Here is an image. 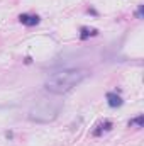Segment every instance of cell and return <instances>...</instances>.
<instances>
[{
  "label": "cell",
  "instance_id": "4",
  "mask_svg": "<svg viewBox=\"0 0 144 146\" xmlns=\"http://www.w3.org/2000/svg\"><path fill=\"white\" fill-rule=\"evenodd\" d=\"M107 102H108L110 107H119V106H122L120 95H117V94H114V92H108L107 94Z\"/></svg>",
  "mask_w": 144,
  "mask_h": 146
},
{
  "label": "cell",
  "instance_id": "8",
  "mask_svg": "<svg viewBox=\"0 0 144 146\" xmlns=\"http://www.w3.org/2000/svg\"><path fill=\"white\" fill-rule=\"evenodd\" d=\"M137 17H139V19L143 17V5H141V7H139V10H137Z\"/></svg>",
  "mask_w": 144,
  "mask_h": 146
},
{
  "label": "cell",
  "instance_id": "1",
  "mask_svg": "<svg viewBox=\"0 0 144 146\" xmlns=\"http://www.w3.org/2000/svg\"><path fill=\"white\" fill-rule=\"evenodd\" d=\"M87 75H88L87 70H80V68L61 70V72H58V73H53V75L46 80L44 87H46L48 92L56 94V95L66 94V92L71 90L73 87L80 85V83L87 78Z\"/></svg>",
  "mask_w": 144,
  "mask_h": 146
},
{
  "label": "cell",
  "instance_id": "2",
  "mask_svg": "<svg viewBox=\"0 0 144 146\" xmlns=\"http://www.w3.org/2000/svg\"><path fill=\"white\" fill-rule=\"evenodd\" d=\"M61 110V104L59 102H54V100H49V99H42L39 100L37 104H34L31 110H29V121L37 122V124H48V122H53L58 114Z\"/></svg>",
  "mask_w": 144,
  "mask_h": 146
},
{
  "label": "cell",
  "instance_id": "6",
  "mask_svg": "<svg viewBox=\"0 0 144 146\" xmlns=\"http://www.w3.org/2000/svg\"><path fill=\"white\" fill-rule=\"evenodd\" d=\"M97 29H88V27H81V39H87L88 36H95Z\"/></svg>",
  "mask_w": 144,
  "mask_h": 146
},
{
  "label": "cell",
  "instance_id": "7",
  "mask_svg": "<svg viewBox=\"0 0 144 146\" xmlns=\"http://www.w3.org/2000/svg\"><path fill=\"white\" fill-rule=\"evenodd\" d=\"M143 122H144V117L143 115H137L136 119H132L129 122V126H136V127H143Z\"/></svg>",
  "mask_w": 144,
  "mask_h": 146
},
{
  "label": "cell",
  "instance_id": "3",
  "mask_svg": "<svg viewBox=\"0 0 144 146\" xmlns=\"http://www.w3.org/2000/svg\"><path fill=\"white\" fill-rule=\"evenodd\" d=\"M19 21H20L24 26H36V24H39V17L34 15V14H22V15L19 17Z\"/></svg>",
  "mask_w": 144,
  "mask_h": 146
},
{
  "label": "cell",
  "instance_id": "5",
  "mask_svg": "<svg viewBox=\"0 0 144 146\" xmlns=\"http://www.w3.org/2000/svg\"><path fill=\"white\" fill-rule=\"evenodd\" d=\"M110 127H112V122H110V121H105V122L98 124V126H97V129L93 131V136H100L104 131H108Z\"/></svg>",
  "mask_w": 144,
  "mask_h": 146
}]
</instances>
